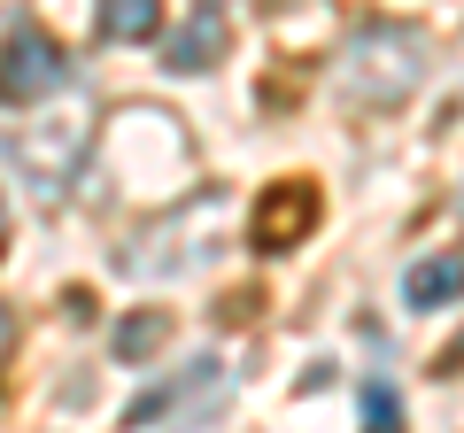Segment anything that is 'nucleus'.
<instances>
[{
  "instance_id": "obj_5",
  "label": "nucleus",
  "mask_w": 464,
  "mask_h": 433,
  "mask_svg": "<svg viewBox=\"0 0 464 433\" xmlns=\"http://www.w3.org/2000/svg\"><path fill=\"white\" fill-rule=\"evenodd\" d=\"M310 225H317V186L310 178H279L264 201L248 209V233H256V248H295V240H310Z\"/></svg>"
},
{
  "instance_id": "obj_8",
  "label": "nucleus",
  "mask_w": 464,
  "mask_h": 433,
  "mask_svg": "<svg viewBox=\"0 0 464 433\" xmlns=\"http://www.w3.org/2000/svg\"><path fill=\"white\" fill-rule=\"evenodd\" d=\"M93 39H124V47H140V39H163V0H93Z\"/></svg>"
},
{
  "instance_id": "obj_1",
  "label": "nucleus",
  "mask_w": 464,
  "mask_h": 433,
  "mask_svg": "<svg viewBox=\"0 0 464 433\" xmlns=\"http://www.w3.org/2000/svg\"><path fill=\"white\" fill-rule=\"evenodd\" d=\"M426 78V32L418 24H364V32H348L341 47V93L356 109H395V101L418 93Z\"/></svg>"
},
{
  "instance_id": "obj_2",
  "label": "nucleus",
  "mask_w": 464,
  "mask_h": 433,
  "mask_svg": "<svg viewBox=\"0 0 464 433\" xmlns=\"http://www.w3.org/2000/svg\"><path fill=\"white\" fill-rule=\"evenodd\" d=\"M217 395H225V364H217V356H194L186 371H170V380H155L148 395L124 402V433H155L163 418H179V426L194 433L201 418L217 410Z\"/></svg>"
},
{
  "instance_id": "obj_9",
  "label": "nucleus",
  "mask_w": 464,
  "mask_h": 433,
  "mask_svg": "<svg viewBox=\"0 0 464 433\" xmlns=\"http://www.w3.org/2000/svg\"><path fill=\"white\" fill-rule=\"evenodd\" d=\"M163 341H170V317L163 310H140V317H124V325L109 333V349H116V364H148Z\"/></svg>"
},
{
  "instance_id": "obj_3",
  "label": "nucleus",
  "mask_w": 464,
  "mask_h": 433,
  "mask_svg": "<svg viewBox=\"0 0 464 433\" xmlns=\"http://www.w3.org/2000/svg\"><path fill=\"white\" fill-rule=\"evenodd\" d=\"M70 85V54L54 47L39 24H16L8 47H0V109H39Z\"/></svg>"
},
{
  "instance_id": "obj_11",
  "label": "nucleus",
  "mask_w": 464,
  "mask_h": 433,
  "mask_svg": "<svg viewBox=\"0 0 464 433\" xmlns=\"http://www.w3.org/2000/svg\"><path fill=\"white\" fill-rule=\"evenodd\" d=\"M8 333H16V317H8V302H0V349H8Z\"/></svg>"
},
{
  "instance_id": "obj_4",
  "label": "nucleus",
  "mask_w": 464,
  "mask_h": 433,
  "mask_svg": "<svg viewBox=\"0 0 464 433\" xmlns=\"http://www.w3.org/2000/svg\"><path fill=\"white\" fill-rule=\"evenodd\" d=\"M85 148H93V117H39L32 132H16L8 140V155H16V170L24 178H39L54 194V186H70L78 178V163H85Z\"/></svg>"
},
{
  "instance_id": "obj_6",
  "label": "nucleus",
  "mask_w": 464,
  "mask_h": 433,
  "mask_svg": "<svg viewBox=\"0 0 464 433\" xmlns=\"http://www.w3.org/2000/svg\"><path fill=\"white\" fill-rule=\"evenodd\" d=\"M217 54H225V8H201L194 0V24H179L163 39V70L170 78H201V70H217Z\"/></svg>"
},
{
  "instance_id": "obj_13",
  "label": "nucleus",
  "mask_w": 464,
  "mask_h": 433,
  "mask_svg": "<svg viewBox=\"0 0 464 433\" xmlns=\"http://www.w3.org/2000/svg\"><path fill=\"white\" fill-rule=\"evenodd\" d=\"M201 8H225V0H201Z\"/></svg>"
},
{
  "instance_id": "obj_10",
  "label": "nucleus",
  "mask_w": 464,
  "mask_h": 433,
  "mask_svg": "<svg viewBox=\"0 0 464 433\" xmlns=\"http://www.w3.org/2000/svg\"><path fill=\"white\" fill-rule=\"evenodd\" d=\"M364 433H402V395H395V380H364Z\"/></svg>"
},
{
  "instance_id": "obj_7",
  "label": "nucleus",
  "mask_w": 464,
  "mask_h": 433,
  "mask_svg": "<svg viewBox=\"0 0 464 433\" xmlns=\"http://www.w3.org/2000/svg\"><path fill=\"white\" fill-rule=\"evenodd\" d=\"M449 302H464V248L418 255V264L402 271V310L433 317V310H449Z\"/></svg>"
},
{
  "instance_id": "obj_12",
  "label": "nucleus",
  "mask_w": 464,
  "mask_h": 433,
  "mask_svg": "<svg viewBox=\"0 0 464 433\" xmlns=\"http://www.w3.org/2000/svg\"><path fill=\"white\" fill-rule=\"evenodd\" d=\"M0 248H8V201H0Z\"/></svg>"
}]
</instances>
